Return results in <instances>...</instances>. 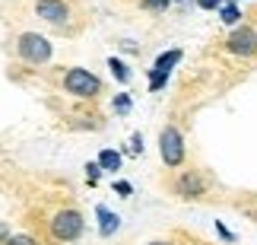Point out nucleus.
Returning <instances> with one entry per match:
<instances>
[{
    "mask_svg": "<svg viewBox=\"0 0 257 245\" xmlns=\"http://www.w3.org/2000/svg\"><path fill=\"white\" fill-rule=\"evenodd\" d=\"M98 172H102V166H98V162H89V166H86V175H89V185H95V182H98Z\"/></svg>",
    "mask_w": 257,
    "mask_h": 245,
    "instance_id": "15",
    "label": "nucleus"
},
{
    "mask_svg": "<svg viewBox=\"0 0 257 245\" xmlns=\"http://www.w3.org/2000/svg\"><path fill=\"white\" fill-rule=\"evenodd\" d=\"M150 245H169V242H150Z\"/></svg>",
    "mask_w": 257,
    "mask_h": 245,
    "instance_id": "22",
    "label": "nucleus"
},
{
    "mask_svg": "<svg viewBox=\"0 0 257 245\" xmlns=\"http://www.w3.org/2000/svg\"><path fill=\"white\" fill-rule=\"evenodd\" d=\"M51 232H54L57 242H73V239L83 232V217H80L76 210H61V213L51 220Z\"/></svg>",
    "mask_w": 257,
    "mask_h": 245,
    "instance_id": "1",
    "label": "nucleus"
},
{
    "mask_svg": "<svg viewBox=\"0 0 257 245\" xmlns=\"http://www.w3.org/2000/svg\"><path fill=\"white\" fill-rule=\"evenodd\" d=\"M98 166H102V169H108V172H114L117 166H121V153H114V150H102V153H98Z\"/></svg>",
    "mask_w": 257,
    "mask_h": 245,
    "instance_id": "10",
    "label": "nucleus"
},
{
    "mask_svg": "<svg viewBox=\"0 0 257 245\" xmlns=\"http://www.w3.org/2000/svg\"><path fill=\"white\" fill-rule=\"evenodd\" d=\"M178 191H181L184 198H200V194H203V182L197 179V175H184V179L178 182Z\"/></svg>",
    "mask_w": 257,
    "mask_h": 245,
    "instance_id": "8",
    "label": "nucleus"
},
{
    "mask_svg": "<svg viewBox=\"0 0 257 245\" xmlns=\"http://www.w3.org/2000/svg\"><path fill=\"white\" fill-rule=\"evenodd\" d=\"M108 67H111V73H114L121 83H127V80H131V70H127V67H124L121 61H117V57H111V61H108Z\"/></svg>",
    "mask_w": 257,
    "mask_h": 245,
    "instance_id": "11",
    "label": "nucleus"
},
{
    "mask_svg": "<svg viewBox=\"0 0 257 245\" xmlns=\"http://www.w3.org/2000/svg\"><path fill=\"white\" fill-rule=\"evenodd\" d=\"M203 10H216V7H222V0H197Z\"/></svg>",
    "mask_w": 257,
    "mask_h": 245,
    "instance_id": "18",
    "label": "nucleus"
},
{
    "mask_svg": "<svg viewBox=\"0 0 257 245\" xmlns=\"http://www.w3.org/2000/svg\"><path fill=\"white\" fill-rule=\"evenodd\" d=\"M229 51L232 54H241V57H248V54H254L257 51V32L251 26H241V29H235V32L229 35Z\"/></svg>",
    "mask_w": 257,
    "mask_h": 245,
    "instance_id": "5",
    "label": "nucleus"
},
{
    "mask_svg": "<svg viewBox=\"0 0 257 245\" xmlns=\"http://www.w3.org/2000/svg\"><path fill=\"white\" fill-rule=\"evenodd\" d=\"M64 83H67V93H73V96H95L98 90H102L98 76H92L89 70H80V67H73Z\"/></svg>",
    "mask_w": 257,
    "mask_h": 245,
    "instance_id": "4",
    "label": "nucleus"
},
{
    "mask_svg": "<svg viewBox=\"0 0 257 245\" xmlns=\"http://www.w3.org/2000/svg\"><path fill=\"white\" fill-rule=\"evenodd\" d=\"M114 112L127 115V112H131V99H127V96H117V99H114Z\"/></svg>",
    "mask_w": 257,
    "mask_h": 245,
    "instance_id": "14",
    "label": "nucleus"
},
{
    "mask_svg": "<svg viewBox=\"0 0 257 245\" xmlns=\"http://www.w3.org/2000/svg\"><path fill=\"white\" fill-rule=\"evenodd\" d=\"M216 229H219V236H222L225 242H232V239H235V236H232V232H229V229H225V226H222V223H216Z\"/></svg>",
    "mask_w": 257,
    "mask_h": 245,
    "instance_id": "20",
    "label": "nucleus"
},
{
    "mask_svg": "<svg viewBox=\"0 0 257 245\" xmlns=\"http://www.w3.org/2000/svg\"><path fill=\"white\" fill-rule=\"evenodd\" d=\"M143 7H150V10H165L169 7V0H140Z\"/></svg>",
    "mask_w": 257,
    "mask_h": 245,
    "instance_id": "16",
    "label": "nucleus"
},
{
    "mask_svg": "<svg viewBox=\"0 0 257 245\" xmlns=\"http://www.w3.org/2000/svg\"><path fill=\"white\" fill-rule=\"evenodd\" d=\"M134 153H143V137L134 134Z\"/></svg>",
    "mask_w": 257,
    "mask_h": 245,
    "instance_id": "21",
    "label": "nucleus"
},
{
    "mask_svg": "<svg viewBox=\"0 0 257 245\" xmlns=\"http://www.w3.org/2000/svg\"><path fill=\"white\" fill-rule=\"evenodd\" d=\"M7 245H35V239H29V236H13Z\"/></svg>",
    "mask_w": 257,
    "mask_h": 245,
    "instance_id": "17",
    "label": "nucleus"
},
{
    "mask_svg": "<svg viewBox=\"0 0 257 245\" xmlns=\"http://www.w3.org/2000/svg\"><path fill=\"white\" fill-rule=\"evenodd\" d=\"M165 80H169V73H162V70H153V73H150V90H153V93H159L162 86H165Z\"/></svg>",
    "mask_w": 257,
    "mask_h": 245,
    "instance_id": "13",
    "label": "nucleus"
},
{
    "mask_svg": "<svg viewBox=\"0 0 257 245\" xmlns=\"http://www.w3.org/2000/svg\"><path fill=\"white\" fill-rule=\"evenodd\" d=\"M178 61H181V51L175 48V51H165V54L159 57V61H156V67H153V70H162V73H169V70H172V67H175Z\"/></svg>",
    "mask_w": 257,
    "mask_h": 245,
    "instance_id": "9",
    "label": "nucleus"
},
{
    "mask_svg": "<svg viewBox=\"0 0 257 245\" xmlns=\"http://www.w3.org/2000/svg\"><path fill=\"white\" fill-rule=\"evenodd\" d=\"M35 13L42 19H48V23H61V19H67V7L61 4V0H38Z\"/></svg>",
    "mask_w": 257,
    "mask_h": 245,
    "instance_id": "6",
    "label": "nucleus"
},
{
    "mask_svg": "<svg viewBox=\"0 0 257 245\" xmlns=\"http://www.w3.org/2000/svg\"><path fill=\"white\" fill-rule=\"evenodd\" d=\"M19 54H23L29 64H45L48 57H51V45H48L45 35L26 32L23 38H19Z\"/></svg>",
    "mask_w": 257,
    "mask_h": 245,
    "instance_id": "3",
    "label": "nucleus"
},
{
    "mask_svg": "<svg viewBox=\"0 0 257 245\" xmlns=\"http://www.w3.org/2000/svg\"><path fill=\"white\" fill-rule=\"evenodd\" d=\"M219 16H222V23H225V26H235L241 13H238V7H235V4H229V7H222V13H219Z\"/></svg>",
    "mask_w": 257,
    "mask_h": 245,
    "instance_id": "12",
    "label": "nucleus"
},
{
    "mask_svg": "<svg viewBox=\"0 0 257 245\" xmlns=\"http://www.w3.org/2000/svg\"><path fill=\"white\" fill-rule=\"evenodd\" d=\"M159 153H162L165 166H181V159H184V140H181V134H178V127H162Z\"/></svg>",
    "mask_w": 257,
    "mask_h": 245,
    "instance_id": "2",
    "label": "nucleus"
},
{
    "mask_svg": "<svg viewBox=\"0 0 257 245\" xmlns=\"http://www.w3.org/2000/svg\"><path fill=\"white\" fill-rule=\"evenodd\" d=\"M114 188H117V194H124V198H127V194H131V191H134V188H131V185H127V182H117V185H114Z\"/></svg>",
    "mask_w": 257,
    "mask_h": 245,
    "instance_id": "19",
    "label": "nucleus"
},
{
    "mask_svg": "<svg viewBox=\"0 0 257 245\" xmlns=\"http://www.w3.org/2000/svg\"><path fill=\"white\" fill-rule=\"evenodd\" d=\"M95 213H98V220H102V226H98V232H102V236H111V232L121 226V217H117V213H111L108 207H95Z\"/></svg>",
    "mask_w": 257,
    "mask_h": 245,
    "instance_id": "7",
    "label": "nucleus"
}]
</instances>
